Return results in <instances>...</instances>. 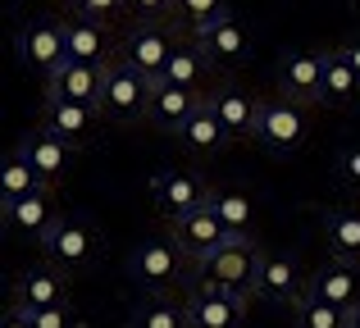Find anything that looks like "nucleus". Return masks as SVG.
<instances>
[{"instance_id": "c756f323", "label": "nucleus", "mask_w": 360, "mask_h": 328, "mask_svg": "<svg viewBox=\"0 0 360 328\" xmlns=\"http://www.w3.org/2000/svg\"><path fill=\"white\" fill-rule=\"evenodd\" d=\"M297 328H347V310L306 292V296L297 301Z\"/></svg>"}, {"instance_id": "c85d7f7f", "label": "nucleus", "mask_w": 360, "mask_h": 328, "mask_svg": "<svg viewBox=\"0 0 360 328\" xmlns=\"http://www.w3.org/2000/svg\"><path fill=\"white\" fill-rule=\"evenodd\" d=\"M37 187H55V183H46V178L37 173L18 151L5 155V164H0V201H18V196L37 192Z\"/></svg>"}, {"instance_id": "f257e3e1", "label": "nucleus", "mask_w": 360, "mask_h": 328, "mask_svg": "<svg viewBox=\"0 0 360 328\" xmlns=\"http://www.w3.org/2000/svg\"><path fill=\"white\" fill-rule=\"evenodd\" d=\"M150 96H155V78H146L141 69H132L128 60H115V64H105V73H101L96 110H101V119H110V124H137V119H146Z\"/></svg>"}, {"instance_id": "473e14b6", "label": "nucleus", "mask_w": 360, "mask_h": 328, "mask_svg": "<svg viewBox=\"0 0 360 328\" xmlns=\"http://www.w3.org/2000/svg\"><path fill=\"white\" fill-rule=\"evenodd\" d=\"M333 178L347 187V192H360V142H352V146H342V151H338Z\"/></svg>"}, {"instance_id": "423d86ee", "label": "nucleus", "mask_w": 360, "mask_h": 328, "mask_svg": "<svg viewBox=\"0 0 360 328\" xmlns=\"http://www.w3.org/2000/svg\"><path fill=\"white\" fill-rule=\"evenodd\" d=\"M187 320L192 328H242L251 310V292H233L219 283H196L187 292Z\"/></svg>"}, {"instance_id": "2f4dec72", "label": "nucleus", "mask_w": 360, "mask_h": 328, "mask_svg": "<svg viewBox=\"0 0 360 328\" xmlns=\"http://www.w3.org/2000/svg\"><path fill=\"white\" fill-rule=\"evenodd\" d=\"M73 18H91V23H115V18L128 9V0H69Z\"/></svg>"}, {"instance_id": "9d476101", "label": "nucleus", "mask_w": 360, "mask_h": 328, "mask_svg": "<svg viewBox=\"0 0 360 328\" xmlns=\"http://www.w3.org/2000/svg\"><path fill=\"white\" fill-rule=\"evenodd\" d=\"M210 196L214 192L196 173H187V169H165V173L150 178V201H155V210L165 214V219L201 210V205H210Z\"/></svg>"}, {"instance_id": "f03ea898", "label": "nucleus", "mask_w": 360, "mask_h": 328, "mask_svg": "<svg viewBox=\"0 0 360 328\" xmlns=\"http://www.w3.org/2000/svg\"><path fill=\"white\" fill-rule=\"evenodd\" d=\"M310 137V119H306V100L297 96H269L260 100V119H255V142L269 155H292L301 151Z\"/></svg>"}, {"instance_id": "39448f33", "label": "nucleus", "mask_w": 360, "mask_h": 328, "mask_svg": "<svg viewBox=\"0 0 360 328\" xmlns=\"http://www.w3.org/2000/svg\"><path fill=\"white\" fill-rule=\"evenodd\" d=\"M196 283H219L233 287V292H251L255 296V274H260V247L251 237H233L196 269Z\"/></svg>"}, {"instance_id": "7c9ffc66", "label": "nucleus", "mask_w": 360, "mask_h": 328, "mask_svg": "<svg viewBox=\"0 0 360 328\" xmlns=\"http://www.w3.org/2000/svg\"><path fill=\"white\" fill-rule=\"evenodd\" d=\"M219 14H229L224 0H174V18H183L187 32H201V27L214 23Z\"/></svg>"}, {"instance_id": "cd10ccee", "label": "nucleus", "mask_w": 360, "mask_h": 328, "mask_svg": "<svg viewBox=\"0 0 360 328\" xmlns=\"http://www.w3.org/2000/svg\"><path fill=\"white\" fill-rule=\"evenodd\" d=\"M210 205H214V214L229 223L233 237H251V228H255V201L246 192H238V187H224V192L210 196Z\"/></svg>"}, {"instance_id": "5701e85b", "label": "nucleus", "mask_w": 360, "mask_h": 328, "mask_svg": "<svg viewBox=\"0 0 360 328\" xmlns=\"http://www.w3.org/2000/svg\"><path fill=\"white\" fill-rule=\"evenodd\" d=\"M101 73L96 64H82V60H64L60 69L46 78V96H64V100H82V105H96L101 96Z\"/></svg>"}, {"instance_id": "dca6fc26", "label": "nucleus", "mask_w": 360, "mask_h": 328, "mask_svg": "<svg viewBox=\"0 0 360 328\" xmlns=\"http://www.w3.org/2000/svg\"><path fill=\"white\" fill-rule=\"evenodd\" d=\"M319 82H324V51H288L278 60L283 96H297V100H306V105H319Z\"/></svg>"}, {"instance_id": "393cba45", "label": "nucleus", "mask_w": 360, "mask_h": 328, "mask_svg": "<svg viewBox=\"0 0 360 328\" xmlns=\"http://www.w3.org/2000/svg\"><path fill=\"white\" fill-rule=\"evenodd\" d=\"M324 242L338 260L360 265V205H333L324 214Z\"/></svg>"}, {"instance_id": "0eeeda50", "label": "nucleus", "mask_w": 360, "mask_h": 328, "mask_svg": "<svg viewBox=\"0 0 360 328\" xmlns=\"http://www.w3.org/2000/svg\"><path fill=\"white\" fill-rule=\"evenodd\" d=\"M169 237H174L178 247L187 251V260L201 269L205 260L224 247V242H233V232H229V223L214 214V205H201V210H192V214L169 219Z\"/></svg>"}, {"instance_id": "c9c22d12", "label": "nucleus", "mask_w": 360, "mask_h": 328, "mask_svg": "<svg viewBox=\"0 0 360 328\" xmlns=\"http://www.w3.org/2000/svg\"><path fill=\"white\" fill-rule=\"evenodd\" d=\"M0 328H32V315L18 310V306H9V315L0 320Z\"/></svg>"}, {"instance_id": "9b49d317", "label": "nucleus", "mask_w": 360, "mask_h": 328, "mask_svg": "<svg viewBox=\"0 0 360 328\" xmlns=\"http://www.w3.org/2000/svg\"><path fill=\"white\" fill-rule=\"evenodd\" d=\"M196 46H201V55L214 69H238V64L251 60V32L233 14H219L214 23H205L196 32Z\"/></svg>"}, {"instance_id": "6e6552de", "label": "nucleus", "mask_w": 360, "mask_h": 328, "mask_svg": "<svg viewBox=\"0 0 360 328\" xmlns=\"http://www.w3.org/2000/svg\"><path fill=\"white\" fill-rule=\"evenodd\" d=\"M14 51L27 69H37L41 78H51L64 60H69V41H64V23L55 18H32V23L18 27L14 37Z\"/></svg>"}, {"instance_id": "a211bd4d", "label": "nucleus", "mask_w": 360, "mask_h": 328, "mask_svg": "<svg viewBox=\"0 0 360 328\" xmlns=\"http://www.w3.org/2000/svg\"><path fill=\"white\" fill-rule=\"evenodd\" d=\"M178 142H183V151L196 155V160H214V155H219L224 146L233 142V137L224 133V124H219V114H214V105L201 96V100H196V110L187 114V124L178 128Z\"/></svg>"}, {"instance_id": "4c0bfd02", "label": "nucleus", "mask_w": 360, "mask_h": 328, "mask_svg": "<svg viewBox=\"0 0 360 328\" xmlns=\"http://www.w3.org/2000/svg\"><path fill=\"white\" fill-rule=\"evenodd\" d=\"M347 328H360V301L352 306V310H347Z\"/></svg>"}, {"instance_id": "412c9836", "label": "nucleus", "mask_w": 360, "mask_h": 328, "mask_svg": "<svg viewBox=\"0 0 360 328\" xmlns=\"http://www.w3.org/2000/svg\"><path fill=\"white\" fill-rule=\"evenodd\" d=\"M319 105H328V110H356L360 105V73L352 69V60H347L342 51H324Z\"/></svg>"}, {"instance_id": "72a5a7b5", "label": "nucleus", "mask_w": 360, "mask_h": 328, "mask_svg": "<svg viewBox=\"0 0 360 328\" xmlns=\"http://www.w3.org/2000/svg\"><path fill=\"white\" fill-rule=\"evenodd\" d=\"M23 310V306H18ZM32 315V328H78L73 324V310H69V301L64 306H46V310H27Z\"/></svg>"}, {"instance_id": "58836bf2", "label": "nucleus", "mask_w": 360, "mask_h": 328, "mask_svg": "<svg viewBox=\"0 0 360 328\" xmlns=\"http://www.w3.org/2000/svg\"><path fill=\"white\" fill-rule=\"evenodd\" d=\"M0 5H5V9H14V5H18V0H0Z\"/></svg>"}, {"instance_id": "f8f14e48", "label": "nucleus", "mask_w": 360, "mask_h": 328, "mask_svg": "<svg viewBox=\"0 0 360 328\" xmlns=\"http://www.w3.org/2000/svg\"><path fill=\"white\" fill-rule=\"evenodd\" d=\"M55 219H60V214H55V196H51V187H37V192L18 196V201H0V223H5L9 232H18V237L41 242V237H46V228H51Z\"/></svg>"}, {"instance_id": "20e7f679", "label": "nucleus", "mask_w": 360, "mask_h": 328, "mask_svg": "<svg viewBox=\"0 0 360 328\" xmlns=\"http://www.w3.org/2000/svg\"><path fill=\"white\" fill-rule=\"evenodd\" d=\"M132 278H137L146 292H169V287H178L187 274H192V260H187V251L178 247L174 237H146L137 251H132Z\"/></svg>"}, {"instance_id": "7ed1b4c3", "label": "nucleus", "mask_w": 360, "mask_h": 328, "mask_svg": "<svg viewBox=\"0 0 360 328\" xmlns=\"http://www.w3.org/2000/svg\"><path fill=\"white\" fill-rule=\"evenodd\" d=\"M37 247H41V256L51 260L55 269H64V274H78V269L96 265L101 232L91 228L87 219H78V214H60V219L46 228V237L37 242Z\"/></svg>"}, {"instance_id": "2eb2a0df", "label": "nucleus", "mask_w": 360, "mask_h": 328, "mask_svg": "<svg viewBox=\"0 0 360 328\" xmlns=\"http://www.w3.org/2000/svg\"><path fill=\"white\" fill-rule=\"evenodd\" d=\"M96 119H101V110L82 105V100H64V96H46L41 100V128L55 133V137H64L69 146H87Z\"/></svg>"}, {"instance_id": "e433bc0d", "label": "nucleus", "mask_w": 360, "mask_h": 328, "mask_svg": "<svg viewBox=\"0 0 360 328\" xmlns=\"http://www.w3.org/2000/svg\"><path fill=\"white\" fill-rule=\"evenodd\" d=\"M338 51H342V55H347V60H352V69L360 73V37H347V41H342V46H338Z\"/></svg>"}, {"instance_id": "f3484780", "label": "nucleus", "mask_w": 360, "mask_h": 328, "mask_svg": "<svg viewBox=\"0 0 360 328\" xmlns=\"http://www.w3.org/2000/svg\"><path fill=\"white\" fill-rule=\"evenodd\" d=\"M14 151L23 155V160L46 178V183H60V178L73 169V151H78V146H69L64 137H55V133H46V128H37V133L18 137Z\"/></svg>"}, {"instance_id": "b1692460", "label": "nucleus", "mask_w": 360, "mask_h": 328, "mask_svg": "<svg viewBox=\"0 0 360 328\" xmlns=\"http://www.w3.org/2000/svg\"><path fill=\"white\" fill-rule=\"evenodd\" d=\"M196 100H201V91L174 87V82H155V96H150L146 119L155 128H165V133H178V128L187 124V114L196 110Z\"/></svg>"}, {"instance_id": "aec40b11", "label": "nucleus", "mask_w": 360, "mask_h": 328, "mask_svg": "<svg viewBox=\"0 0 360 328\" xmlns=\"http://www.w3.org/2000/svg\"><path fill=\"white\" fill-rule=\"evenodd\" d=\"M214 105V114H219L224 133L233 137V142H246V137H255V119H260V100L251 96V91L242 87H219L205 96Z\"/></svg>"}, {"instance_id": "6ab92c4d", "label": "nucleus", "mask_w": 360, "mask_h": 328, "mask_svg": "<svg viewBox=\"0 0 360 328\" xmlns=\"http://www.w3.org/2000/svg\"><path fill=\"white\" fill-rule=\"evenodd\" d=\"M306 292L319 296V301H333V306H342V310H352V306L360 301V274H356L352 260L333 256L328 265H319L315 274L306 278Z\"/></svg>"}, {"instance_id": "bb28decb", "label": "nucleus", "mask_w": 360, "mask_h": 328, "mask_svg": "<svg viewBox=\"0 0 360 328\" xmlns=\"http://www.w3.org/2000/svg\"><path fill=\"white\" fill-rule=\"evenodd\" d=\"M205 73H210V60L201 55V46H178V51L169 55L165 73H160L155 82H174V87H187V91H196V87L205 82Z\"/></svg>"}, {"instance_id": "a878e982", "label": "nucleus", "mask_w": 360, "mask_h": 328, "mask_svg": "<svg viewBox=\"0 0 360 328\" xmlns=\"http://www.w3.org/2000/svg\"><path fill=\"white\" fill-rule=\"evenodd\" d=\"M128 328H192V320H187V306H174L165 292H150L128 315Z\"/></svg>"}, {"instance_id": "1a4fd4ad", "label": "nucleus", "mask_w": 360, "mask_h": 328, "mask_svg": "<svg viewBox=\"0 0 360 328\" xmlns=\"http://www.w3.org/2000/svg\"><path fill=\"white\" fill-rule=\"evenodd\" d=\"M306 269L288 251H260V274H255V296L274 306H297L306 296Z\"/></svg>"}, {"instance_id": "4be33fe9", "label": "nucleus", "mask_w": 360, "mask_h": 328, "mask_svg": "<svg viewBox=\"0 0 360 328\" xmlns=\"http://www.w3.org/2000/svg\"><path fill=\"white\" fill-rule=\"evenodd\" d=\"M64 41H69V60H82V64H115V41H110V27L105 23H91V18H73L64 23Z\"/></svg>"}, {"instance_id": "4468645a", "label": "nucleus", "mask_w": 360, "mask_h": 328, "mask_svg": "<svg viewBox=\"0 0 360 328\" xmlns=\"http://www.w3.org/2000/svg\"><path fill=\"white\" fill-rule=\"evenodd\" d=\"M64 301H69V274L55 269L51 260L23 269L14 278V306H23V310H46V306H64Z\"/></svg>"}, {"instance_id": "f704fd0d", "label": "nucleus", "mask_w": 360, "mask_h": 328, "mask_svg": "<svg viewBox=\"0 0 360 328\" xmlns=\"http://www.w3.org/2000/svg\"><path fill=\"white\" fill-rule=\"evenodd\" d=\"M128 9L141 18V23H155V18L174 14V0H128Z\"/></svg>"}, {"instance_id": "ddd939ff", "label": "nucleus", "mask_w": 360, "mask_h": 328, "mask_svg": "<svg viewBox=\"0 0 360 328\" xmlns=\"http://www.w3.org/2000/svg\"><path fill=\"white\" fill-rule=\"evenodd\" d=\"M174 51H178V46H174V37H169L165 27H155V23H137L128 37H123L119 60H128L132 69H141L146 78H160Z\"/></svg>"}]
</instances>
